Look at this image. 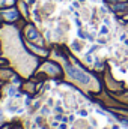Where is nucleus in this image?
Listing matches in <instances>:
<instances>
[{
    "instance_id": "1",
    "label": "nucleus",
    "mask_w": 128,
    "mask_h": 129,
    "mask_svg": "<svg viewBox=\"0 0 128 129\" xmlns=\"http://www.w3.org/2000/svg\"><path fill=\"white\" fill-rule=\"evenodd\" d=\"M66 71H68V74H69L74 80H77V81H80V83H83V84H88V83L91 81V77H89L86 72H83L81 69H78V68H74V66H71V64H66Z\"/></svg>"
},
{
    "instance_id": "2",
    "label": "nucleus",
    "mask_w": 128,
    "mask_h": 129,
    "mask_svg": "<svg viewBox=\"0 0 128 129\" xmlns=\"http://www.w3.org/2000/svg\"><path fill=\"white\" fill-rule=\"evenodd\" d=\"M27 35H29V38H32V39H38V33H36V30H35L33 27H29Z\"/></svg>"
},
{
    "instance_id": "3",
    "label": "nucleus",
    "mask_w": 128,
    "mask_h": 129,
    "mask_svg": "<svg viewBox=\"0 0 128 129\" xmlns=\"http://www.w3.org/2000/svg\"><path fill=\"white\" fill-rule=\"evenodd\" d=\"M15 17H17V12H5V18H8L9 21H12V20H15Z\"/></svg>"
},
{
    "instance_id": "4",
    "label": "nucleus",
    "mask_w": 128,
    "mask_h": 129,
    "mask_svg": "<svg viewBox=\"0 0 128 129\" xmlns=\"http://www.w3.org/2000/svg\"><path fill=\"white\" fill-rule=\"evenodd\" d=\"M99 33H101V35H107V33H109V29H107L105 26H101V29H99Z\"/></svg>"
},
{
    "instance_id": "5",
    "label": "nucleus",
    "mask_w": 128,
    "mask_h": 129,
    "mask_svg": "<svg viewBox=\"0 0 128 129\" xmlns=\"http://www.w3.org/2000/svg\"><path fill=\"white\" fill-rule=\"evenodd\" d=\"M124 8H127L125 3H121V5H116V6H115V9H124Z\"/></svg>"
},
{
    "instance_id": "6",
    "label": "nucleus",
    "mask_w": 128,
    "mask_h": 129,
    "mask_svg": "<svg viewBox=\"0 0 128 129\" xmlns=\"http://www.w3.org/2000/svg\"><path fill=\"white\" fill-rule=\"evenodd\" d=\"M110 2H118V0H110Z\"/></svg>"
}]
</instances>
